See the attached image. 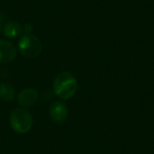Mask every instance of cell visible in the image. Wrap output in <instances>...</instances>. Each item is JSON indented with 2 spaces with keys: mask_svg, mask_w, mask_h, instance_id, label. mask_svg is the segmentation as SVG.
<instances>
[{
  "mask_svg": "<svg viewBox=\"0 0 154 154\" xmlns=\"http://www.w3.org/2000/svg\"><path fill=\"white\" fill-rule=\"evenodd\" d=\"M78 88V82L76 78L69 71L60 72L54 79L53 91L57 97L61 99L71 98Z\"/></svg>",
  "mask_w": 154,
  "mask_h": 154,
  "instance_id": "cell-1",
  "label": "cell"
},
{
  "mask_svg": "<svg viewBox=\"0 0 154 154\" xmlns=\"http://www.w3.org/2000/svg\"><path fill=\"white\" fill-rule=\"evenodd\" d=\"M32 115L23 108H16L10 115L11 127L19 134L28 133L32 126Z\"/></svg>",
  "mask_w": 154,
  "mask_h": 154,
  "instance_id": "cell-2",
  "label": "cell"
},
{
  "mask_svg": "<svg viewBox=\"0 0 154 154\" xmlns=\"http://www.w3.org/2000/svg\"><path fill=\"white\" fill-rule=\"evenodd\" d=\"M18 48L20 53L23 57L33 59L40 55L42 45L41 41L36 36L32 34H25L20 39Z\"/></svg>",
  "mask_w": 154,
  "mask_h": 154,
  "instance_id": "cell-3",
  "label": "cell"
},
{
  "mask_svg": "<svg viewBox=\"0 0 154 154\" xmlns=\"http://www.w3.org/2000/svg\"><path fill=\"white\" fill-rule=\"evenodd\" d=\"M50 117L57 125H62L65 123L68 117V107L60 101H57L52 104L50 108Z\"/></svg>",
  "mask_w": 154,
  "mask_h": 154,
  "instance_id": "cell-4",
  "label": "cell"
},
{
  "mask_svg": "<svg viewBox=\"0 0 154 154\" xmlns=\"http://www.w3.org/2000/svg\"><path fill=\"white\" fill-rule=\"evenodd\" d=\"M17 54L15 46L7 41L0 40V63L6 64L12 62Z\"/></svg>",
  "mask_w": 154,
  "mask_h": 154,
  "instance_id": "cell-5",
  "label": "cell"
},
{
  "mask_svg": "<svg viewBox=\"0 0 154 154\" xmlns=\"http://www.w3.org/2000/svg\"><path fill=\"white\" fill-rule=\"evenodd\" d=\"M38 99V93L33 88H24L22 90L17 97L18 103L22 107L32 106Z\"/></svg>",
  "mask_w": 154,
  "mask_h": 154,
  "instance_id": "cell-6",
  "label": "cell"
},
{
  "mask_svg": "<svg viewBox=\"0 0 154 154\" xmlns=\"http://www.w3.org/2000/svg\"><path fill=\"white\" fill-rule=\"evenodd\" d=\"M22 32V27L17 22H9L4 26V34L5 37L13 39L20 35Z\"/></svg>",
  "mask_w": 154,
  "mask_h": 154,
  "instance_id": "cell-7",
  "label": "cell"
},
{
  "mask_svg": "<svg viewBox=\"0 0 154 154\" xmlns=\"http://www.w3.org/2000/svg\"><path fill=\"white\" fill-rule=\"evenodd\" d=\"M14 88L7 83H0V99L4 102H11L14 98Z\"/></svg>",
  "mask_w": 154,
  "mask_h": 154,
  "instance_id": "cell-8",
  "label": "cell"
},
{
  "mask_svg": "<svg viewBox=\"0 0 154 154\" xmlns=\"http://www.w3.org/2000/svg\"><path fill=\"white\" fill-rule=\"evenodd\" d=\"M23 30H24V32L26 34H31L32 31V26L30 24V23H26L24 26H23Z\"/></svg>",
  "mask_w": 154,
  "mask_h": 154,
  "instance_id": "cell-9",
  "label": "cell"
},
{
  "mask_svg": "<svg viewBox=\"0 0 154 154\" xmlns=\"http://www.w3.org/2000/svg\"><path fill=\"white\" fill-rule=\"evenodd\" d=\"M0 30H1V22H0Z\"/></svg>",
  "mask_w": 154,
  "mask_h": 154,
  "instance_id": "cell-10",
  "label": "cell"
}]
</instances>
